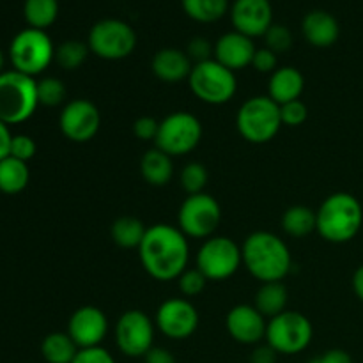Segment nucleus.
Returning <instances> with one entry per match:
<instances>
[{"label":"nucleus","mask_w":363,"mask_h":363,"mask_svg":"<svg viewBox=\"0 0 363 363\" xmlns=\"http://www.w3.org/2000/svg\"><path fill=\"white\" fill-rule=\"evenodd\" d=\"M142 268L158 282L177 280L188 269L190 245L179 227L156 223L147 227L144 240L138 247Z\"/></svg>","instance_id":"1"},{"label":"nucleus","mask_w":363,"mask_h":363,"mask_svg":"<svg viewBox=\"0 0 363 363\" xmlns=\"http://www.w3.org/2000/svg\"><path fill=\"white\" fill-rule=\"evenodd\" d=\"M243 266L259 282H282L293 268L289 247L268 230H255L241 245Z\"/></svg>","instance_id":"2"},{"label":"nucleus","mask_w":363,"mask_h":363,"mask_svg":"<svg viewBox=\"0 0 363 363\" xmlns=\"http://www.w3.org/2000/svg\"><path fill=\"white\" fill-rule=\"evenodd\" d=\"M315 233L333 245L350 243L357 238L363 225V208L357 197L347 191L328 195L315 211Z\"/></svg>","instance_id":"3"},{"label":"nucleus","mask_w":363,"mask_h":363,"mask_svg":"<svg viewBox=\"0 0 363 363\" xmlns=\"http://www.w3.org/2000/svg\"><path fill=\"white\" fill-rule=\"evenodd\" d=\"M39 106L38 80L16 69L0 74V121L7 126L30 119Z\"/></svg>","instance_id":"4"},{"label":"nucleus","mask_w":363,"mask_h":363,"mask_svg":"<svg viewBox=\"0 0 363 363\" xmlns=\"http://www.w3.org/2000/svg\"><path fill=\"white\" fill-rule=\"evenodd\" d=\"M236 128L250 144H268L282 128L280 105H277L269 96H254L247 99L238 110Z\"/></svg>","instance_id":"5"},{"label":"nucleus","mask_w":363,"mask_h":363,"mask_svg":"<svg viewBox=\"0 0 363 363\" xmlns=\"http://www.w3.org/2000/svg\"><path fill=\"white\" fill-rule=\"evenodd\" d=\"M9 60L13 69L35 78L55 60V46L46 30L27 27L11 41Z\"/></svg>","instance_id":"6"},{"label":"nucleus","mask_w":363,"mask_h":363,"mask_svg":"<svg viewBox=\"0 0 363 363\" xmlns=\"http://www.w3.org/2000/svg\"><path fill=\"white\" fill-rule=\"evenodd\" d=\"M188 85L195 98L202 103L218 106L225 105L236 96L238 78L234 71L211 59L194 64V69L188 77Z\"/></svg>","instance_id":"7"},{"label":"nucleus","mask_w":363,"mask_h":363,"mask_svg":"<svg viewBox=\"0 0 363 363\" xmlns=\"http://www.w3.org/2000/svg\"><path fill=\"white\" fill-rule=\"evenodd\" d=\"M314 339V326L311 319L296 311H284L269 319L266 328V344L279 354L293 357L303 353Z\"/></svg>","instance_id":"8"},{"label":"nucleus","mask_w":363,"mask_h":363,"mask_svg":"<svg viewBox=\"0 0 363 363\" xmlns=\"http://www.w3.org/2000/svg\"><path fill=\"white\" fill-rule=\"evenodd\" d=\"M91 53L103 60H123L137 48V32L119 18L96 21L87 35Z\"/></svg>","instance_id":"9"},{"label":"nucleus","mask_w":363,"mask_h":363,"mask_svg":"<svg viewBox=\"0 0 363 363\" xmlns=\"http://www.w3.org/2000/svg\"><path fill=\"white\" fill-rule=\"evenodd\" d=\"M202 140V124L190 112H174L160 121L158 137L155 144L170 158L190 155Z\"/></svg>","instance_id":"10"},{"label":"nucleus","mask_w":363,"mask_h":363,"mask_svg":"<svg viewBox=\"0 0 363 363\" xmlns=\"http://www.w3.org/2000/svg\"><path fill=\"white\" fill-rule=\"evenodd\" d=\"M222 222V208L209 194L188 195L177 213V227L186 238L208 240Z\"/></svg>","instance_id":"11"},{"label":"nucleus","mask_w":363,"mask_h":363,"mask_svg":"<svg viewBox=\"0 0 363 363\" xmlns=\"http://www.w3.org/2000/svg\"><path fill=\"white\" fill-rule=\"evenodd\" d=\"M243 264L241 247L227 236H211L197 252V268L211 282L227 280Z\"/></svg>","instance_id":"12"},{"label":"nucleus","mask_w":363,"mask_h":363,"mask_svg":"<svg viewBox=\"0 0 363 363\" xmlns=\"http://www.w3.org/2000/svg\"><path fill=\"white\" fill-rule=\"evenodd\" d=\"M117 350L128 358H144L155 347V323L145 312L128 311L116 323Z\"/></svg>","instance_id":"13"},{"label":"nucleus","mask_w":363,"mask_h":363,"mask_svg":"<svg viewBox=\"0 0 363 363\" xmlns=\"http://www.w3.org/2000/svg\"><path fill=\"white\" fill-rule=\"evenodd\" d=\"M59 128L67 140L74 144H85L98 135L101 128V113L98 106L89 99H71L62 106Z\"/></svg>","instance_id":"14"},{"label":"nucleus","mask_w":363,"mask_h":363,"mask_svg":"<svg viewBox=\"0 0 363 363\" xmlns=\"http://www.w3.org/2000/svg\"><path fill=\"white\" fill-rule=\"evenodd\" d=\"M156 328L172 340H184L199 328V312L186 298H170L158 307Z\"/></svg>","instance_id":"15"},{"label":"nucleus","mask_w":363,"mask_h":363,"mask_svg":"<svg viewBox=\"0 0 363 363\" xmlns=\"http://www.w3.org/2000/svg\"><path fill=\"white\" fill-rule=\"evenodd\" d=\"M66 332L77 344L78 350L98 347L106 339L108 319L101 308L94 305H84L71 314Z\"/></svg>","instance_id":"16"},{"label":"nucleus","mask_w":363,"mask_h":363,"mask_svg":"<svg viewBox=\"0 0 363 363\" xmlns=\"http://www.w3.org/2000/svg\"><path fill=\"white\" fill-rule=\"evenodd\" d=\"M234 30L247 38H262L273 25V7L269 0H234L230 6Z\"/></svg>","instance_id":"17"},{"label":"nucleus","mask_w":363,"mask_h":363,"mask_svg":"<svg viewBox=\"0 0 363 363\" xmlns=\"http://www.w3.org/2000/svg\"><path fill=\"white\" fill-rule=\"evenodd\" d=\"M229 335L243 346H255L266 339L268 319L254 307V305L241 303L229 311L225 319Z\"/></svg>","instance_id":"18"},{"label":"nucleus","mask_w":363,"mask_h":363,"mask_svg":"<svg viewBox=\"0 0 363 363\" xmlns=\"http://www.w3.org/2000/svg\"><path fill=\"white\" fill-rule=\"evenodd\" d=\"M254 39L233 30L220 35L218 41L215 43V53L213 59L218 60L222 66L229 67L230 71H240L245 67L252 66V60L255 55Z\"/></svg>","instance_id":"19"},{"label":"nucleus","mask_w":363,"mask_h":363,"mask_svg":"<svg viewBox=\"0 0 363 363\" xmlns=\"http://www.w3.org/2000/svg\"><path fill=\"white\" fill-rule=\"evenodd\" d=\"M301 34L308 45L315 48H330L339 41L340 25L332 13L315 9L305 14L301 21Z\"/></svg>","instance_id":"20"},{"label":"nucleus","mask_w":363,"mask_h":363,"mask_svg":"<svg viewBox=\"0 0 363 363\" xmlns=\"http://www.w3.org/2000/svg\"><path fill=\"white\" fill-rule=\"evenodd\" d=\"M151 69L158 80L165 84H179V82L188 80L194 69V62L183 50L162 48L152 57Z\"/></svg>","instance_id":"21"},{"label":"nucleus","mask_w":363,"mask_h":363,"mask_svg":"<svg viewBox=\"0 0 363 363\" xmlns=\"http://www.w3.org/2000/svg\"><path fill=\"white\" fill-rule=\"evenodd\" d=\"M303 89L305 78L301 71L296 69V67L282 66L275 73L269 74L268 96L277 105H284V103L300 99Z\"/></svg>","instance_id":"22"},{"label":"nucleus","mask_w":363,"mask_h":363,"mask_svg":"<svg viewBox=\"0 0 363 363\" xmlns=\"http://www.w3.org/2000/svg\"><path fill=\"white\" fill-rule=\"evenodd\" d=\"M140 174L144 181L151 186H165L170 183L174 176V163L167 152L155 145L152 149L145 151L140 160Z\"/></svg>","instance_id":"23"},{"label":"nucleus","mask_w":363,"mask_h":363,"mask_svg":"<svg viewBox=\"0 0 363 363\" xmlns=\"http://www.w3.org/2000/svg\"><path fill=\"white\" fill-rule=\"evenodd\" d=\"M287 301H289L287 287L282 282H268L259 287L254 307L269 321L287 311Z\"/></svg>","instance_id":"24"},{"label":"nucleus","mask_w":363,"mask_h":363,"mask_svg":"<svg viewBox=\"0 0 363 363\" xmlns=\"http://www.w3.org/2000/svg\"><path fill=\"white\" fill-rule=\"evenodd\" d=\"M30 181L28 163L7 156L0 162V191L6 195H16L27 188Z\"/></svg>","instance_id":"25"},{"label":"nucleus","mask_w":363,"mask_h":363,"mask_svg":"<svg viewBox=\"0 0 363 363\" xmlns=\"http://www.w3.org/2000/svg\"><path fill=\"white\" fill-rule=\"evenodd\" d=\"M282 229L291 238H305L318 229V216L308 206H291L282 216Z\"/></svg>","instance_id":"26"},{"label":"nucleus","mask_w":363,"mask_h":363,"mask_svg":"<svg viewBox=\"0 0 363 363\" xmlns=\"http://www.w3.org/2000/svg\"><path fill=\"white\" fill-rule=\"evenodd\" d=\"M78 351L80 350L67 332L48 333L41 342V354L46 363H71Z\"/></svg>","instance_id":"27"},{"label":"nucleus","mask_w":363,"mask_h":363,"mask_svg":"<svg viewBox=\"0 0 363 363\" xmlns=\"http://www.w3.org/2000/svg\"><path fill=\"white\" fill-rule=\"evenodd\" d=\"M145 233H147V227L135 216H121L110 227L113 243L121 248H137L138 250Z\"/></svg>","instance_id":"28"},{"label":"nucleus","mask_w":363,"mask_h":363,"mask_svg":"<svg viewBox=\"0 0 363 363\" xmlns=\"http://www.w3.org/2000/svg\"><path fill=\"white\" fill-rule=\"evenodd\" d=\"M59 16V0H25L23 18L30 28L46 30Z\"/></svg>","instance_id":"29"},{"label":"nucleus","mask_w":363,"mask_h":363,"mask_svg":"<svg viewBox=\"0 0 363 363\" xmlns=\"http://www.w3.org/2000/svg\"><path fill=\"white\" fill-rule=\"evenodd\" d=\"M183 11L197 23H215L229 11V0H181Z\"/></svg>","instance_id":"30"},{"label":"nucleus","mask_w":363,"mask_h":363,"mask_svg":"<svg viewBox=\"0 0 363 363\" xmlns=\"http://www.w3.org/2000/svg\"><path fill=\"white\" fill-rule=\"evenodd\" d=\"M89 53L91 50H89L87 43L78 41V39H67L55 48V62L62 69L74 71L87 60Z\"/></svg>","instance_id":"31"},{"label":"nucleus","mask_w":363,"mask_h":363,"mask_svg":"<svg viewBox=\"0 0 363 363\" xmlns=\"http://www.w3.org/2000/svg\"><path fill=\"white\" fill-rule=\"evenodd\" d=\"M67 98V89L60 78L45 77L38 80V99L39 105L55 108L60 106Z\"/></svg>","instance_id":"32"},{"label":"nucleus","mask_w":363,"mask_h":363,"mask_svg":"<svg viewBox=\"0 0 363 363\" xmlns=\"http://www.w3.org/2000/svg\"><path fill=\"white\" fill-rule=\"evenodd\" d=\"M209 181V172L202 163L199 162H190L184 165V169L181 170L179 183L181 188L186 191L188 195L195 194H204V188Z\"/></svg>","instance_id":"33"},{"label":"nucleus","mask_w":363,"mask_h":363,"mask_svg":"<svg viewBox=\"0 0 363 363\" xmlns=\"http://www.w3.org/2000/svg\"><path fill=\"white\" fill-rule=\"evenodd\" d=\"M262 38H264L266 48L275 52L277 55L289 52L291 46H293V32H291L289 27H286V25L273 23Z\"/></svg>","instance_id":"34"},{"label":"nucleus","mask_w":363,"mask_h":363,"mask_svg":"<svg viewBox=\"0 0 363 363\" xmlns=\"http://www.w3.org/2000/svg\"><path fill=\"white\" fill-rule=\"evenodd\" d=\"M208 282L209 280L206 279L204 273L195 266V268L184 269L183 275L177 279V287H179L181 294L188 300V298L199 296L206 289V284Z\"/></svg>","instance_id":"35"},{"label":"nucleus","mask_w":363,"mask_h":363,"mask_svg":"<svg viewBox=\"0 0 363 363\" xmlns=\"http://www.w3.org/2000/svg\"><path fill=\"white\" fill-rule=\"evenodd\" d=\"M280 119H282V126L298 128L301 124L307 123L308 119V108L301 99H294V101L284 103L280 105Z\"/></svg>","instance_id":"36"},{"label":"nucleus","mask_w":363,"mask_h":363,"mask_svg":"<svg viewBox=\"0 0 363 363\" xmlns=\"http://www.w3.org/2000/svg\"><path fill=\"white\" fill-rule=\"evenodd\" d=\"M38 152V145H35V140L28 135H13V140H11V149L9 156L13 158L21 160V162L28 163Z\"/></svg>","instance_id":"37"},{"label":"nucleus","mask_w":363,"mask_h":363,"mask_svg":"<svg viewBox=\"0 0 363 363\" xmlns=\"http://www.w3.org/2000/svg\"><path fill=\"white\" fill-rule=\"evenodd\" d=\"M213 53H215V45H211L206 38H194L186 46V55L194 64L211 60Z\"/></svg>","instance_id":"38"},{"label":"nucleus","mask_w":363,"mask_h":363,"mask_svg":"<svg viewBox=\"0 0 363 363\" xmlns=\"http://www.w3.org/2000/svg\"><path fill=\"white\" fill-rule=\"evenodd\" d=\"M252 66H254L255 71L262 74H272L279 69V55L272 50L257 48L255 50L254 60H252Z\"/></svg>","instance_id":"39"},{"label":"nucleus","mask_w":363,"mask_h":363,"mask_svg":"<svg viewBox=\"0 0 363 363\" xmlns=\"http://www.w3.org/2000/svg\"><path fill=\"white\" fill-rule=\"evenodd\" d=\"M158 130L160 121H156L155 117L142 116L133 123V135L138 140L155 142L156 137H158Z\"/></svg>","instance_id":"40"},{"label":"nucleus","mask_w":363,"mask_h":363,"mask_svg":"<svg viewBox=\"0 0 363 363\" xmlns=\"http://www.w3.org/2000/svg\"><path fill=\"white\" fill-rule=\"evenodd\" d=\"M71 363H117L108 350L103 346L89 347V350H80Z\"/></svg>","instance_id":"41"},{"label":"nucleus","mask_w":363,"mask_h":363,"mask_svg":"<svg viewBox=\"0 0 363 363\" xmlns=\"http://www.w3.org/2000/svg\"><path fill=\"white\" fill-rule=\"evenodd\" d=\"M307 363H353V358L344 350H330L326 353H323L321 357L312 358Z\"/></svg>","instance_id":"42"},{"label":"nucleus","mask_w":363,"mask_h":363,"mask_svg":"<svg viewBox=\"0 0 363 363\" xmlns=\"http://www.w3.org/2000/svg\"><path fill=\"white\" fill-rule=\"evenodd\" d=\"M277 358H279V353L268 344H264V346H257L252 351L250 363H277Z\"/></svg>","instance_id":"43"},{"label":"nucleus","mask_w":363,"mask_h":363,"mask_svg":"<svg viewBox=\"0 0 363 363\" xmlns=\"http://www.w3.org/2000/svg\"><path fill=\"white\" fill-rule=\"evenodd\" d=\"M145 363H176V358L165 347L155 346L144 357Z\"/></svg>","instance_id":"44"},{"label":"nucleus","mask_w":363,"mask_h":363,"mask_svg":"<svg viewBox=\"0 0 363 363\" xmlns=\"http://www.w3.org/2000/svg\"><path fill=\"white\" fill-rule=\"evenodd\" d=\"M11 140H13V133H11L9 126L6 123L0 121V162L4 158L9 156V149H11Z\"/></svg>","instance_id":"45"},{"label":"nucleus","mask_w":363,"mask_h":363,"mask_svg":"<svg viewBox=\"0 0 363 363\" xmlns=\"http://www.w3.org/2000/svg\"><path fill=\"white\" fill-rule=\"evenodd\" d=\"M353 291L358 300L363 301V264L358 266L353 275Z\"/></svg>","instance_id":"46"},{"label":"nucleus","mask_w":363,"mask_h":363,"mask_svg":"<svg viewBox=\"0 0 363 363\" xmlns=\"http://www.w3.org/2000/svg\"><path fill=\"white\" fill-rule=\"evenodd\" d=\"M4 64H6V57H4V52H2V50H0V74H2L4 71H6V69H4Z\"/></svg>","instance_id":"47"}]
</instances>
